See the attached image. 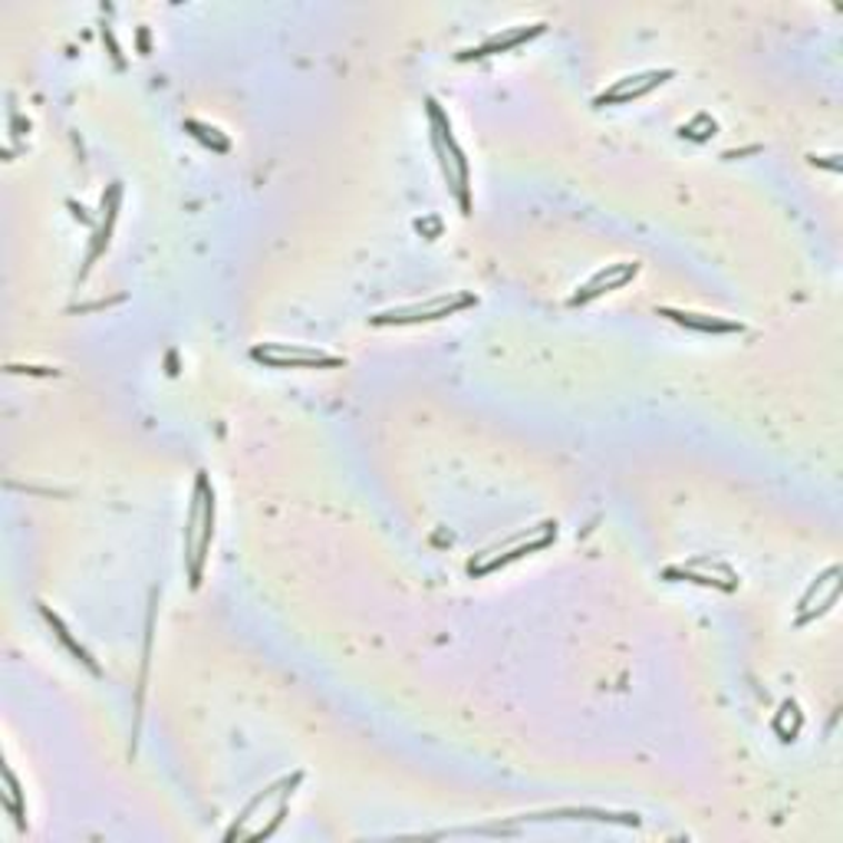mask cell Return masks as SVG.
<instances>
[{
  "label": "cell",
  "mask_w": 843,
  "mask_h": 843,
  "mask_svg": "<svg viewBox=\"0 0 843 843\" xmlns=\"http://www.w3.org/2000/svg\"><path fill=\"white\" fill-rule=\"evenodd\" d=\"M211 538H214V491L208 484V474L198 471L185 524V566L188 580H191L194 590L201 586V576H204V561H208V551H211Z\"/></svg>",
  "instance_id": "1"
},
{
  "label": "cell",
  "mask_w": 843,
  "mask_h": 843,
  "mask_svg": "<svg viewBox=\"0 0 843 843\" xmlns=\"http://www.w3.org/2000/svg\"><path fill=\"white\" fill-rule=\"evenodd\" d=\"M429 122H432V142H435V155L442 165V175L452 188V194L462 204V214H471V175H469V159L459 145V139L452 136V126L442 112V106L435 99H429Z\"/></svg>",
  "instance_id": "2"
},
{
  "label": "cell",
  "mask_w": 843,
  "mask_h": 843,
  "mask_svg": "<svg viewBox=\"0 0 843 843\" xmlns=\"http://www.w3.org/2000/svg\"><path fill=\"white\" fill-rule=\"evenodd\" d=\"M303 781V771H297V774H287V777H281V781H274L268 791H261L244 811H241V817L234 821V827L228 831V841H238V834L258 817V814H264V811H271V817H268V824H258L254 827V834H251V841H261V834L264 837H271L278 827L283 824V814H287V801L293 797V787Z\"/></svg>",
  "instance_id": "3"
},
{
  "label": "cell",
  "mask_w": 843,
  "mask_h": 843,
  "mask_svg": "<svg viewBox=\"0 0 843 843\" xmlns=\"http://www.w3.org/2000/svg\"><path fill=\"white\" fill-rule=\"evenodd\" d=\"M478 297L474 293H439V297H429L425 303H409V307H392V310H382L370 317L373 327H409V323H432V320H442V317H452L465 307H474Z\"/></svg>",
  "instance_id": "4"
},
{
  "label": "cell",
  "mask_w": 843,
  "mask_h": 843,
  "mask_svg": "<svg viewBox=\"0 0 843 843\" xmlns=\"http://www.w3.org/2000/svg\"><path fill=\"white\" fill-rule=\"evenodd\" d=\"M251 360L274 367V370H337L343 367V357H333L317 347L303 343H258L251 350Z\"/></svg>",
  "instance_id": "5"
},
{
  "label": "cell",
  "mask_w": 843,
  "mask_h": 843,
  "mask_svg": "<svg viewBox=\"0 0 843 843\" xmlns=\"http://www.w3.org/2000/svg\"><path fill=\"white\" fill-rule=\"evenodd\" d=\"M554 538H558V524H538V528H528V531H521V534H514V538H508L504 541V548H494V551H484L481 554V561H471L469 570L474 576H481V573H491V570H498V566H508V563L521 561L524 554H538V551H544L548 544H554Z\"/></svg>",
  "instance_id": "6"
},
{
  "label": "cell",
  "mask_w": 843,
  "mask_h": 843,
  "mask_svg": "<svg viewBox=\"0 0 843 843\" xmlns=\"http://www.w3.org/2000/svg\"><path fill=\"white\" fill-rule=\"evenodd\" d=\"M665 80H672V70H646V73H636V77H623L616 80L610 90L596 96V106H626V102H636L643 96H650L653 90H659Z\"/></svg>",
  "instance_id": "7"
},
{
  "label": "cell",
  "mask_w": 843,
  "mask_h": 843,
  "mask_svg": "<svg viewBox=\"0 0 843 843\" xmlns=\"http://www.w3.org/2000/svg\"><path fill=\"white\" fill-rule=\"evenodd\" d=\"M640 274V264L636 261H620V264H606V271H600L596 278H590V281L583 283L576 293H573V307H580V303H590V300H596V297H603V293H610V290H620V287H626V283L633 281Z\"/></svg>",
  "instance_id": "8"
},
{
  "label": "cell",
  "mask_w": 843,
  "mask_h": 843,
  "mask_svg": "<svg viewBox=\"0 0 843 843\" xmlns=\"http://www.w3.org/2000/svg\"><path fill=\"white\" fill-rule=\"evenodd\" d=\"M659 317H669L672 323L695 330V333H742V323L709 317V313H692V310H675V307H659Z\"/></svg>",
  "instance_id": "9"
},
{
  "label": "cell",
  "mask_w": 843,
  "mask_h": 843,
  "mask_svg": "<svg viewBox=\"0 0 843 843\" xmlns=\"http://www.w3.org/2000/svg\"><path fill=\"white\" fill-rule=\"evenodd\" d=\"M541 30H544V27L538 23V27H531V30H528V27H518V30H508L504 37H501V33H498V37H488L481 47H474V50H465L459 60H474V57H491V53H504V50H514L518 43H524V40L538 37Z\"/></svg>",
  "instance_id": "10"
},
{
  "label": "cell",
  "mask_w": 843,
  "mask_h": 843,
  "mask_svg": "<svg viewBox=\"0 0 843 843\" xmlns=\"http://www.w3.org/2000/svg\"><path fill=\"white\" fill-rule=\"evenodd\" d=\"M665 576H685V580H692V583H702V586H719V590H735V586H739V580L705 573V558L689 561L685 566H669V570H665Z\"/></svg>",
  "instance_id": "11"
},
{
  "label": "cell",
  "mask_w": 843,
  "mask_h": 843,
  "mask_svg": "<svg viewBox=\"0 0 843 843\" xmlns=\"http://www.w3.org/2000/svg\"><path fill=\"white\" fill-rule=\"evenodd\" d=\"M43 616H47V623H50V626H53V630H57V636H60V640H63V643H67V646H70V653H73V656L80 659V662H83V665H90V669H93L96 675H99V665H96V662H93V656H90V653H87V650H83V646H80V643H77V640H73V636H70V630H67V626H63V620H60V616H57V613H50V610H47V606H43Z\"/></svg>",
  "instance_id": "12"
},
{
  "label": "cell",
  "mask_w": 843,
  "mask_h": 843,
  "mask_svg": "<svg viewBox=\"0 0 843 843\" xmlns=\"http://www.w3.org/2000/svg\"><path fill=\"white\" fill-rule=\"evenodd\" d=\"M185 126L191 129L194 139H201V142L211 145L214 152H228V149H231V142H228L224 136H218V129H211V126H204V122H198V119H188Z\"/></svg>",
  "instance_id": "13"
}]
</instances>
